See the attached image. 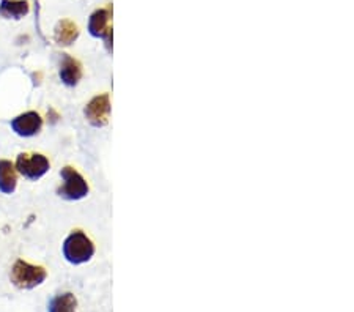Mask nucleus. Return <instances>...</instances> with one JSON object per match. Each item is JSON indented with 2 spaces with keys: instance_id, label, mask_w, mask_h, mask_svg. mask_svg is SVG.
I'll list each match as a JSON object with an SVG mask.
<instances>
[{
  "instance_id": "1",
  "label": "nucleus",
  "mask_w": 354,
  "mask_h": 312,
  "mask_svg": "<svg viewBox=\"0 0 354 312\" xmlns=\"http://www.w3.org/2000/svg\"><path fill=\"white\" fill-rule=\"evenodd\" d=\"M95 254V246L90 238L81 230L73 232L64 241V257L73 265L88 262Z\"/></svg>"
},
{
  "instance_id": "2",
  "label": "nucleus",
  "mask_w": 354,
  "mask_h": 312,
  "mask_svg": "<svg viewBox=\"0 0 354 312\" xmlns=\"http://www.w3.org/2000/svg\"><path fill=\"white\" fill-rule=\"evenodd\" d=\"M46 276L48 273L43 266L32 265L22 259L16 260L13 268H11V282L21 291H32L44 282Z\"/></svg>"
},
{
  "instance_id": "3",
  "label": "nucleus",
  "mask_w": 354,
  "mask_h": 312,
  "mask_svg": "<svg viewBox=\"0 0 354 312\" xmlns=\"http://www.w3.org/2000/svg\"><path fill=\"white\" fill-rule=\"evenodd\" d=\"M49 167V160L44 155H39V153H32V155L21 153L15 163L16 172H19L22 177L30 181H37L44 177Z\"/></svg>"
},
{
  "instance_id": "4",
  "label": "nucleus",
  "mask_w": 354,
  "mask_h": 312,
  "mask_svg": "<svg viewBox=\"0 0 354 312\" xmlns=\"http://www.w3.org/2000/svg\"><path fill=\"white\" fill-rule=\"evenodd\" d=\"M62 180L64 185L59 188V196L66 199V201H81L88 194V185L84 180L81 174L73 167H64L62 169Z\"/></svg>"
},
{
  "instance_id": "5",
  "label": "nucleus",
  "mask_w": 354,
  "mask_h": 312,
  "mask_svg": "<svg viewBox=\"0 0 354 312\" xmlns=\"http://www.w3.org/2000/svg\"><path fill=\"white\" fill-rule=\"evenodd\" d=\"M85 117L93 127H104L109 122L111 116V100L109 95L95 96L85 107Z\"/></svg>"
},
{
  "instance_id": "6",
  "label": "nucleus",
  "mask_w": 354,
  "mask_h": 312,
  "mask_svg": "<svg viewBox=\"0 0 354 312\" xmlns=\"http://www.w3.org/2000/svg\"><path fill=\"white\" fill-rule=\"evenodd\" d=\"M41 127L43 118L35 111L21 113V116L11 120V129L18 136H21V138H32V136L41 131Z\"/></svg>"
},
{
  "instance_id": "7",
  "label": "nucleus",
  "mask_w": 354,
  "mask_h": 312,
  "mask_svg": "<svg viewBox=\"0 0 354 312\" xmlns=\"http://www.w3.org/2000/svg\"><path fill=\"white\" fill-rule=\"evenodd\" d=\"M88 32L95 38H104L106 43L111 46L112 42V27H111V10L102 8L96 10L90 16L88 21Z\"/></svg>"
},
{
  "instance_id": "8",
  "label": "nucleus",
  "mask_w": 354,
  "mask_h": 312,
  "mask_svg": "<svg viewBox=\"0 0 354 312\" xmlns=\"http://www.w3.org/2000/svg\"><path fill=\"white\" fill-rule=\"evenodd\" d=\"M59 76L62 82L68 87H74L82 77V68L77 60H74L73 57L68 54H62V62H60V71Z\"/></svg>"
},
{
  "instance_id": "9",
  "label": "nucleus",
  "mask_w": 354,
  "mask_h": 312,
  "mask_svg": "<svg viewBox=\"0 0 354 312\" xmlns=\"http://www.w3.org/2000/svg\"><path fill=\"white\" fill-rule=\"evenodd\" d=\"M16 186H18V175H16L15 164L8 160H0V192L13 194Z\"/></svg>"
},
{
  "instance_id": "10",
  "label": "nucleus",
  "mask_w": 354,
  "mask_h": 312,
  "mask_svg": "<svg viewBox=\"0 0 354 312\" xmlns=\"http://www.w3.org/2000/svg\"><path fill=\"white\" fill-rule=\"evenodd\" d=\"M79 37V27L70 19H62L55 26L54 39L60 46H70Z\"/></svg>"
},
{
  "instance_id": "11",
  "label": "nucleus",
  "mask_w": 354,
  "mask_h": 312,
  "mask_svg": "<svg viewBox=\"0 0 354 312\" xmlns=\"http://www.w3.org/2000/svg\"><path fill=\"white\" fill-rule=\"evenodd\" d=\"M28 13L27 0H2L0 2V16L7 19H21Z\"/></svg>"
},
{
  "instance_id": "12",
  "label": "nucleus",
  "mask_w": 354,
  "mask_h": 312,
  "mask_svg": "<svg viewBox=\"0 0 354 312\" xmlns=\"http://www.w3.org/2000/svg\"><path fill=\"white\" fill-rule=\"evenodd\" d=\"M77 300L73 293H62L57 295L55 298L50 300L49 312H76Z\"/></svg>"
}]
</instances>
